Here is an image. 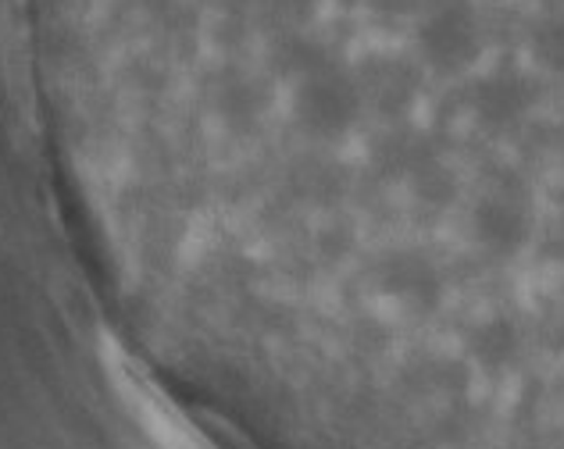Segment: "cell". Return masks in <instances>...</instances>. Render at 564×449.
Segmentation results:
<instances>
[{
    "label": "cell",
    "instance_id": "obj_2",
    "mask_svg": "<svg viewBox=\"0 0 564 449\" xmlns=\"http://www.w3.org/2000/svg\"><path fill=\"white\" fill-rule=\"evenodd\" d=\"M419 47L425 57L443 65L468 62L479 51V25H475V14L465 0L433 8V14L419 25Z\"/></svg>",
    "mask_w": 564,
    "mask_h": 449
},
{
    "label": "cell",
    "instance_id": "obj_1",
    "mask_svg": "<svg viewBox=\"0 0 564 449\" xmlns=\"http://www.w3.org/2000/svg\"><path fill=\"white\" fill-rule=\"evenodd\" d=\"M132 407H137L147 436L158 442V449H218L197 425H189L183 410L172 407L158 385L137 379V374H132Z\"/></svg>",
    "mask_w": 564,
    "mask_h": 449
}]
</instances>
